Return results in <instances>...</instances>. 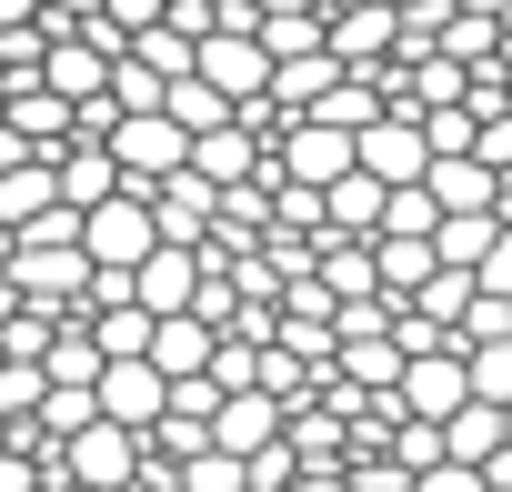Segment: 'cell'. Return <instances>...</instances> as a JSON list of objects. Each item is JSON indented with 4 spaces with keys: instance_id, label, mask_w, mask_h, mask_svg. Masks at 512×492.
<instances>
[{
    "instance_id": "cell-1",
    "label": "cell",
    "mask_w": 512,
    "mask_h": 492,
    "mask_svg": "<svg viewBox=\"0 0 512 492\" xmlns=\"http://www.w3.org/2000/svg\"><path fill=\"white\" fill-rule=\"evenodd\" d=\"M151 252H161V231H151V201H141V191H111L101 211H81V262H91V272H121V282H131Z\"/></svg>"
},
{
    "instance_id": "cell-2",
    "label": "cell",
    "mask_w": 512,
    "mask_h": 492,
    "mask_svg": "<svg viewBox=\"0 0 512 492\" xmlns=\"http://www.w3.org/2000/svg\"><path fill=\"white\" fill-rule=\"evenodd\" d=\"M272 181H292V191H332V181H352V131H332V121H292V131L272 141Z\"/></svg>"
},
{
    "instance_id": "cell-3",
    "label": "cell",
    "mask_w": 512,
    "mask_h": 492,
    "mask_svg": "<svg viewBox=\"0 0 512 492\" xmlns=\"http://www.w3.org/2000/svg\"><path fill=\"white\" fill-rule=\"evenodd\" d=\"M91 412H101L111 432H131V442H141V432L171 412V382H161L151 362H101V382H91Z\"/></svg>"
},
{
    "instance_id": "cell-4",
    "label": "cell",
    "mask_w": 512,
    "mask_h": 492,
    "mask_svg": "<svg viewBox=\"0 0 512 492\" xmlns=\"http://www.w3.org/2000/svg\"><path fill=\"white\" fill-rule=\"evenodd\" d=\"M121 482H141V442L131 432L91 422V432L61 442V492H121Z\"/></svg>"
},
{
    "instance_id": "cell-5",
    "label": "cell",
    "mask_w": 512,
    "mask_h": 492,
    "mask_svg": "<svg viewBox=\"0 0 512 492\" xmlns=\"http://www.w3.org/2000/svg\"><path fill=\"white\" fill-rule=\"evenodd\" d=\"M191 81L221 91V101L241 111V101H262V91H272V61H262V41H251V31H211V41L191 51Z\"/></svg>"
},
{
    "instance_id": "cell-6",
    "label": "cell",
    "mask_w": 512,
    "mask_h": 492,
    "mask_svg": "<svg viewBox=\"0 0 512 492\" xmlns=\"http://www.w3.org/2000/svg\"><path fill=\"white\" fill-rule=\"evenodd\" d=\"M462 402H472L462 352H422V362H402V382H392V412H402V422H432V432H442Z\"/></svg>"
},
{
    "instance_id": "cell-7",
    "label": "cell",
    "mask_w": 512,
    "mask_h": 492,
    "mask_svg": "<svg viewBox=\"0 0 512 492\" xmlns=\"http://www.w3.org/2000/svg\"><path fill=\"white\" fill-rule=\"evenodd\" d=\"M141 201H151V231L171 241V252H201V241H211V201H221V191H211V181H191V161H181L161 191H141Z\"/></svg>"
},
{
    "instance_id": "cell-8",
    "label": "cell",
    "mask_w": 512,
    "mask_h": 492,
    "mask_svg": "<svg viewBox=\"0 0 512 492\" xmlns=\"http://www.w3.org/2000/svg\"><path fill=\"white\" fill-rule=\"evenodd\" d=\"M201 442H211V452H231V462L272 452V442H282V402H262V392H231V402H211Z\"/></svg>"
},
{
    "instance_id": "cell-9",
    "label": "cell",
    "mask_w": 512,
    "mask_h": 492,
    "mask_svg": "<svg viewBox=\"0 0 512 492\" xmlns=\"http://www.w3.org/2000/svg\"><path fill=\"white\" fill-rule=\"evenodd\" d=\"M191 292H201V252H161L131 272V312H151V322H171V312H191Z\"/></svg>"
},
{
    "instance_id": "cell-10",
    "label": "cell",
    "mask_w": 512,
    "mask_h": 492,
    "mask_svg": "<svg viewBox=\"0 0 512 492\" xmlns=\"http://www.w3.org/2000/svg\"><path fill=\"white\" fill-rule=\"evenodd\" d=\"M111 191H121V171H111L101 141H61V151H51V201H61V211H101Z\"/></svg>"
},
{
    "instance_id": "cell-11",
    "label": "cell",
    "mask_w": 512,
    "mask_h": 492,
    "mask_svg": "<svg viewBox=\"0 0 512 492\" xmlns=\"http://www.w3.org/2000/svg\"><path fill=\"white\" fill-rule=\"evenodd\" d=\"M251 171H262V141H251L241 121H221V131H201V141H191V181H211V191H241Z\"/></svg>"
},
{
    "instance_id": "cell-12",
    "label": "cell",
    "mask_w": 512,
    "mask_h": 492,
    "mask_svg": "<svg viewBox=\"0 0 512 492\" xmlns=\"http://www.w3.org/2000/svg\"><path fill=\"white\" fill-rule=\"evenodd\" d=\"M211 342H221V332H201L191 312H171V322H151V352H141V362H151L161 382H201V372H211Z\"/></svg>"
},
{
    "instance_id": "cell-13",
    "label": "cell",
    "mask_w": 512,
    "mask_h": 492,
    "mask_svg": "<svg viewBox=\"0 0 512 492\" xmlns=\"http://www.w3.org/2000/svg\"><path fill=\"white\" fill-rule=\"evenodd\" d=\"M312 282L332 292V312L382 302V282H372V241H322V252H312Z\"/></svg>"
},
{
    "instance_id": "cell-14",
    "label": "cell",
    "mask_w": 512,
    "mask_h": 492,
    "mask_svg": "<svg viewBox=\"0 0 512 492\" xmlns=\"http://www.w3.org/2000/svg\"><path fill=\"white\" fill-rule=\"evenodd\" d=\"M422 201H432L442 221H472V211H492V171H482V161H432V171H422Z\"/></svg>"
},
{
    "instance_id": "cell-15",
    "label": "cell",
    "mask_w": 512,
    "mask_h": 492,
    "mask_svg": "<svg viewBox=\"0 0 512 492\" xmlns=\"http://www.w3.org/2000/svg\"><path fill=\"white\" fill-rule=\"evenodd\" d=\"M372 231H382V181H362V171L332 181L322 191V241H372Z\"/></svg>"
},
{
    "instance_id": "cell-16",
    "label": "cell",
    "mask_w": 512,
    "mask_h": 492,
    "mask_svg": "<svg viewBox=\"0 0 512 492\" xmlns=\"http://www.w3.org/2000/svg\"><path fill=\"white\" fill-rule=\"evenodd\" d=\"M332 81H342V61H332V51H312V61H282V71H272V91H262V101H272V111H282V121H302V111H312V101H322V91H332Z\"/></svg>"
},
{
    "instance_id": "cell-17",
    "label": "cell",
    "mask_w": 512,
    "mask_h": 492,
    "mask_svg": "<svg viewBox=\"0 0 512 492\" xmlns=\"http://www.w3.org/2000/svg\"><path fill=\"white\" fill-rule=\"evenodd\" d=\"M492 452H502V412H492V402H462V412L442 422V462H462V472H482Z\"/></svg>"
},
{
    "instance_id": "cell-18",
    "label": "cell",
    "mask_w": 512,
    "mask_h": 492,
    "mask_svg": "<svg viewBox=\"0 0 512 492\" xmlns=\"http://www.w3.org/2000/svg\"><path fill=\"white\" fill-rule=\"evenodd\" d=\"M432 272H442L432 241H372V282H382V302H412Z\"/></svg>"
},
{
    "instance_id": "cell-19",
    "label": "cell",
    "mask_w": 512,
    "mask_h": 492,
    "mask_svg": "<svg viewBox=\"0 0 512 492\" xmlns=\"http://www.w3.org/2000/svg\"><path fill=\"white\" fill-rule=\"evenodd\" d=\"M41 211H51V151H41V161H21V171H0V231L21 241Z\"/></svg>"
},
{
    "instance_id": "cell-20",
    "label": "cell",
    "mask_w": 512,
    "mask_h": 492,
    "mask_svg": "<svg viewBox=\"0 0 512 492\" xmlns=\"http://www.w3.org/2000/svg\"><path fill=\"white\" fill-rule=\"evenodd\" d=\"M492 211H472V221H432V262L442 272H482V252H492Z\"/></svg>"
},
{
    "instance_id": "cell-21",
    "label": "cell",
    "mask_w": 512,
    "mask_h": 492,
    "mask_svg": "<svg viewBox=\"0 0 512 492\" xmlns=\"http://www.w3.org/2000/svg\"><path fill=\"white\" fill-rule=\"evenodd\" d=\"M302 121H332V131H362V121H382V91H372L362 71H342V81H332V91H322V101H312Z\"/></svg>"
},
{
    "instance_id": "cell-22",
    "label": "cell",
    "mask_w": 512,
    "mask_h": 492,
    "mask_svg": "<svg viewBox=\"0 0 512 492\" xmlns=\"http://www.w3.org/2000/svg\"><path fill=\"white\" fill-rule=\"evenodd\" d=\"M402 312H422V322H432V332H452V322H462V312H472V272H432V282H422V292H412V302H402Z\"/></svg>"
},
{
    "instance_id": "cell-23",
    "label": "cell",
    "mask_w": 512,
    "mask_h": 492,
    "mask_svg": "<svg viewBox=\"0 0 512 492\" xmlns=\"http://www.w3.org/2000/svg\"><path fill=\"white\" fill-rule=\"evenodd\" d=\"M462 382H472V402L512 412V342H482V352H462Z\"/></svg>"
},
{
    "instance_id": "cell-24",
    "label": "cell",
    "mask_w": 512,
    "mask_h": 492,
    "mask_svg": "<svg viewBox=\"0 0 512 492\" xmlns=\"http://www.w3.org/2000/svg\"><path fill=\"white\" fill-rule=\"evenodd\" d=\"M251 41H262L272 71H282V61H312V51H322V11H302V21H262Z\"/></svg>"
},
{
    "instance_id": "cell-25",
    "label": "cell",
    "mask_w": 512,
    "mask_h": 492,
    "mask_svg": "<svg viewBox=\"0 0 512 492\" xmlns=\"http://www.w3.org/2000/svg\"><path fill=\"white\" fill-rule=\"evenodd\" d=\"M121 61H131V71H151V81H181V71H191V41H181V31H141Z\"/></svg>"
},
{
    "instance_id": "cell-26",
    "label": "cell",
    "mask_w": 512,
    "mask_h": 492,
    "mask_svg": "<svg viewBox=\"0 0 512 492\" xmlns=\"http://www.w3.org/2000/svg\"><path fill=\"white\" fill-rule=\"evenodd\" d=\"M472 292H492V302H512V221L492 231V252H482V272H472Z\"/></svg>"
},
{
    "instance_id": "cell-27",
    "label": "cell",
    "mask_w": 512,
    "mask_h": 492,
    "mask_svg": "<svg viewBox=\"0 0 512 492\" xmlns=\"http://www.w3.org/2000/svg\"><path fill=\"white\" fill-rule=\"evenodd\" d=\"M412 492H482V472H462V462H432Z\"/></svg>"
},
{
    "instance_id": "cell-28",
    "label": "cell",
    "mask_w": 512,
    "mask_h": 492,
    "mask_svg": "<svg viewBox=\"0 0 512 492\" xmlns=\"http://www.w3.org/2000/svg\"><path fill=\"white\" fill-rule=\"evenodd\" d=\"M21 161H41V151H31V141L11 131V121H0V171H21Z\"/></svg>"
},
{
    "instance_id": "cell-29",
    "label": "cell",
    "mask_w": 512,
    "mask_h": 492,
    "mask_svg": "<svg viewBox=\"0 0 512 492\" xmlns=\"http://www.w3.org/2000/svg\"><path fill=\"white\" fill-rule=\"evenodd\" d=\"M262 21H302V11H322V0H251Z\"/></svg>"
},
{
    "instance_id": "cell-30",
    "label": "cell",
    "mask_w": 512,
    "mask_h": 492,
    "mask_svg": "<svg viewBox=\"0 0 512 492\" xmlns=\"http://www.w3.org/2000/svg\"><path fill=\"white\" fill-rule=\"evenodd\" d=\"M41 21V0H0V31H31Z\"/></svg>"
},
{
    "instance_id": "cell-31",
    "label": "cell",
    "mask_w": 512,
    "mask_h": 492,
    "mask_svg": "<svg viewBox=\"0 0 512 492\" xmlns=\"http://www.w3.org/2000/svg\"><path fill=\"white\" fill-rule=\"evenodd\" d=\"M41 11H51V21H71V31H81V21H91V11H101V0H41Z\"/></svg>"
},
{
    "instance_id": "cell-32",
    "label": "cell",
    "mask_w": 512,
    "mask_h": 492,
    "mask_svg": "<svg viewBox=\"0 0 512 492\" xmlns=\"http://www.w3.org/2000/svg\"><path fill=\"white\" fill-rule=\"evenodd\" d=\"M452 11H472V21H512V0H452Z\"/></svg>"
},
{
    "instance_id": "cell-33",
    "label": "cell",
    "mask_w": 512,
    "mask_h": 492,
    "mask_svg": "<svg viewBox=\"0 0 512 492\" xmlns=\"http://www.w3.org/2000/svg\"><path fill=\"white\" fill-rule=\"evenodd\" d=\"M11 312H21V292H11V282H0V322H11Z\"/></svg>"
},
{
    "instance_id": "cell-34",
    "label": "cell",
    "mask_w": 512,
    "mask_h": 492,
    "mask_svg": "<svg viewBox=\"0 0 512 492\" xmlns=\"http://www.w3.org/2000/svg\"><path fill=\"white\" fill-rule=\"evenodd\" d=\"M382 11H392V21H402V11H422V0H382Z\"/></svg>"
},
{
    "instance_id": "cell-35",
    "label": "cell",
    "mask_w": 512,
    "mask_h": 492,
    "mask_svg": "<svg viewBox=\"0 0 512 492\" xmlns=\"http://www.w3.org/2000/svg\"><path fill=\"white\" fill-rule=\"evenodd\" d=\"M0 262H11V231H0Z\"/></svg>"
}]
</instances>
